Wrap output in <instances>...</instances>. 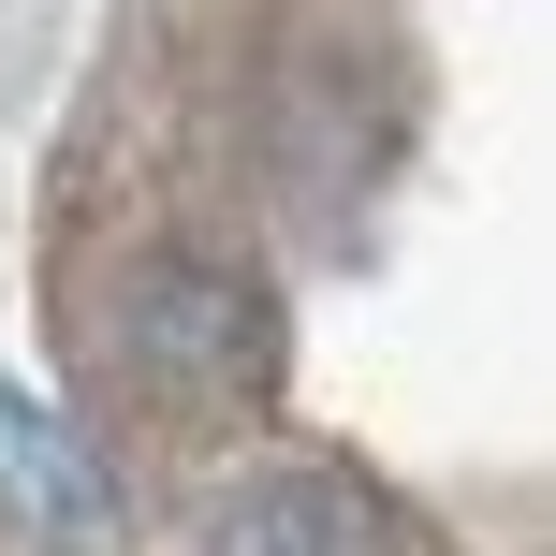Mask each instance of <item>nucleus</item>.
<instances>
[{
    "instance_id": "obj_1",
    "label": "nucleus",
    "mask_w": 556,
    "mask_h": 556,
    "mask_svg": "<svg viewBox=\"0 0 556 556\" xmlns=\"http://www.w3.org/2000/svg\"><path fill=\"white\" fill-rule=\"evenodd\" d=\"M205 556H395V513L352 469H235L205 498Z\"/></svg>"
},
{
    "instance_id": "obj_2",
    "label": "nucleus",
    "mask_w": 556,
    "mask_h": 556,
    "mask_svg": "<svg viewBox=\"0 0 556 556\" xmlns=\"http://www.w3.org/2000/svg\"><path fill=\"white\" fill-rule=\"evenodd\" d=\"M132 337L162 366H191V381H235V366H264V307L250 293H220V278H191V264H162L132 293Z\"/></svg>"
},
{
    "instance_id": "obj_3",
    "label": "nucleus",
    "mask_w": 556,
    "mask_h": 556,
    "mask_svg": "<svg viewBox=\"0 0 556 556\" xmlns=\"http://www.w3.org/2000/svg\"><path fill=\"white\" fill-rule=\"evenodd\" d=\"M0 498H15L45 542H103V469H88L29 395H0Z\"/></svg>"
}]
</instances>
